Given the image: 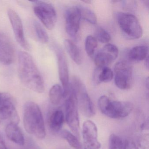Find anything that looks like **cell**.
Returning <instances> with one entry per match:
<instances>
[{
	"mask_svg": "<svg viewBox=\"0 0 149 149\" xmlns=\"http://www.w3.org/2000/svg\"><path fill=\"white\" fill-rule=\"evenodd\" d=\"M18 58V73L22 83L35 92L42 93L45 90L44 80L31 56L20 51Z\"/></svg>",
	"mask_w": 149,
	"mask_h": 149,
	"instance_id": "cell-1",
	"label": "cell"
},
{
	"mask_svg": "<svg viewBox=\"0 0 149 149\" xmlns=\"http://www.w3.org/2000/svg\"><path fill=\"white\" fill-rule=\"evenodd\" d=\"M23 123L27 132L37 138L42 139L46 136L43 116L38 104L28 102L24 106Z\"/></svg>",
	"mask_w": 149,
	"mask_h": 149,
	"instance_id": "cell-2",
	"label": "cell"
},
{
	"mask_svg": "<svg viewBox=\"0 0 149 149\" xmlns=\"http://www.w3.org/2000/svg\"><path fill=\"white\" fill-rule=\"evenodd\" d=\"M98 105L103 114L113 118L125 117L130 115L133 109L132 104L129 102L111 101L105 95L99 97Z\"/></svg>",
	"mask_w": 149,
	"mask_h": 149,
	"instance_id": "cell-3",
	"label": "cell"
},
{
	"mask_svg": "<svg viewBox=\"0 0 149 149\" xmlns=\"http://www.w3.org/2000/svg\"><path fill=\"white\" fill-rule=\"evenodd\" d=\"M65 99V119L66 122L75 136L80 137V123L78 106L75 93L70 84L68 90L63 95Z\"/></svg>",
	"mask_w": 149,
	"mask_h": 149,
	"instance_id": "cell-4",
	"label": "cell"
},
{
	"mask_svg": "<svg viewBox=\"0 0 149 149\" xmlns=\"http://www.w3.org/2000/svg\"><path fill=\"white\" fill-rule=\"evenodd\" d=\"M71 85L75 93L78 108L81 113L87 117L93 116L95 114V108L83 83L75 76L72 78Z\"/></svg>",
	"mask_w": 149,
	"mask_h": 149,
	"instance_id": "cell-5",
	"label": "cell"
},
{
	"mask_svg": "<svg viewBox=\"0 0 149 149\" xmlns=\"http://www.w3.org/2000/svg\"><path fill=\"white\" fill-rule=\"evenodd\" d=\"M117 19L119 27L125 37L131 40L142 37L143 29L136 16L128 13H119L117 15Z\"/></svg>",
	"mask_w": 149,
	"mask_h": 149,
	"instance_id": "cell-6",
	"label": "cell"
},
{
	"mask_svg": "<svg viewBox=\"0 0 149 149\" xmlns=\"http://www.w3.org/2000/svg\"><path fill=\"white\" fill-rule=\"evenodd\" d=\"M36 17L49 30L54 28L57 22V14L54 7L44 1H32Z\"/></svg>",
	"mask_w": 149,
	"mask_h": 149,
	"instance_id": "cell-7",
	"label": "cell"
},
{
	"mask_svg": "<svg viewBox=\"0 0 149 149\" xmlns=\"http://www.w3.org/2000/svg\"><path fill=\"white\" fill-rule=\"evenodd\" d=\"M115 83L118 88L126 90L130 88L132 83V68L126 61H121L116 63L114 68Z\"/></svg>",
	"mask_w": 149,
	"mask_h": 149,
	"instance_id": "cell-8",
	"label": "cell"
},
{
	"mask_svg": "<svg viewBox=\"0 0 149 149\" xmlns=\"http://www.w3.org/2000/svg\"><path fill=\"white\" fill-rule=\"evenodd\" d=\"M0 118L9 119L11 122L18 124L19 117L16 109L15 102L12 95L0 92Z\"/></svg>",
	"mask_w": 149,
	"mask_h": 149,
	"instance_id": "cell-9",
	"label": "cell"
},
{
	"mask_svg": "<svg viewBox=\"0 0 149 149\" xmlns=\"http://www.w3.org/2000/svg\"><path fill=\"white\" fill-rule=\"evenodd\" d=\"M8 15L17 42L25 50H29L30 45L25 37L23 24L20 17L15 11L12 9H8Z\"/></svg>",
	"mask_w": 149,
	"mask_h": 149,
	"instance_id": "cell-10",
	"label": "cell"
},
{
	"mask_svg": "<svg viewBox=\"0 0 149 149\" xmlns=\"http://www.w3.org/2000/svg\"><path fill=\"white\" fill-rule=\"evenodd\" d=\"M84 149H100L101 143L97 139V130L95 123L91 120L84 122L82 129Z\"/></svg>",
	"mask_w": 149,
	"mask_h": 149,
	"instance_id": "cell-11",
	"label": "cell"
},
{
	"mask_svg": "<svg viewBox=\"0 0 149 149\" xmlns=\"http://www.w3.org/2000/svg\"><path fill=\"white\" fill-rule=\"evenodd\" d=\"M65 29L72 38H76L80 29L81 17L77 7L69 8L65 13Z\"/></svg>",
	"mask_w": 149,
	"mask_h": 149,
	"instance_id": "cell-12",
	"label": "cell"
},
{
	"mask_svg": "<svg viewBox=\"0 0 149 149\" xmlns=\"http://www.w3.org/2000/svg\"><path fill=\"white\" fill-rule=\"evenodd\" d=\"M118 54V49L116 46L108 43L96 55L95 64L99 68L108 67L117 59Z\"/></svg>",
	"mask_w": 149,
	"mask_h": 149,
	"instance_id": "cell-13",
	"label": "cell"
},
{
	"mask_svg": "<svg viewBox=\"0 0 149 149\" xmlns=\"http://www.w3.org/2000/svg\"><path fill=\"white\" fill-rule=\"evenodd\" d=\"M15 58V49L10 38L0 33V62L5 65L13 63Z\"/></svg>",
	"mask_w": 149,
	"mask_h": 149,
	"instance_id": "cell-14",
	"label": "cell"
},
{
	"mask_svg": "<svg viewBox=\"0 0 149 149\" xmlns=\"http://www.w3.org/2000/svg\"><path fill=\"white\" fill-rule=\"evenodd\" d=\"M58 62L59 78L63 86V93L68 91L70 86L69 78L68 67L65 54L61 49H56Z\"/></svg>",
	"mask_w": 149,
	"mask_h": 149,
	"instance_id": "cell-15",
	"label": "cell"
},
{
	"mask_svg": "<svg viewBox=\"0 0 149 149\" xmlns=\"http://www.w3.org/2000/svg\"><path fill=\"white\" fill-rule=\"evenodd\" d=\"M7 136L9 140L20 146H24L25 140L24 135L18 124L10 123L6 129Z\"/></svg>",
	"mask_w": 149,
	"mask_h": 149,
	"instance_id": "cell-16",
	"label": "cell"
},
{
	"mask_svg": "<svg viewBox=\"0 0 149 149\" xmlns=\"http://www.w3.org/2000/svg\"><path fill=\"white\" fill-rule=\"evenodd\" d=\"M64 113L60 109L51 111L48 118V123L50 130L54 132L60 131L64 123Z\"/></svg>",
	"mask_w": 149,
	"mask_h": 149,
	"instance_id": "cell-17",
	"label": "cell"
},
{
	"mask_svg": "<svg viewBox=\"0 0 149 149\" xmlns=\"http://www.w3.org/2000/svg\"><path fill=\"white\" fill-rule=\"evenodd\" d=\"M113 77L114 73L109 68L97 67L93 73V81L96 84L101 83H109L112 80Z\"/></svg>",
	"mask_w": 149,
	"mask_h": 149,
	"instance_id": "cell-18",
	"label": "cell"
},
{
	"mask_svg": "<svg viewBox=\"0 0 149 149\" xmlns=\"http://www.w3.org/2000/svg\"><path fill=\"white\" fill-rule=\"evenodd\" d=\"M64 47L70 58L77 65L82 63V58L80 49L76 45L70 40H65Z\"/></svg>",
	"mask_w": 149,
	"mask_h": 149,
	"instance_id": "cell-19",
	"label": "cell"
},
{
	"mask_svg": "<svg viewBox=\"0 0 149 149\" xmlns=\"http://www.w3.org/2000/svg\"><path fill=\"white\" fill-rule=\"evenodd\" d=\"M148 56V48L145 46H136L129 51L128 57L132 61L139 62Z\"/></svg>",
	"mask_w": 149,
	"mask_h": 149,
	"instance_id": "cell-20",
	"label": "cell"
},
{
	"mask_svg": "<svg viewBox=\"0 0 149 149\" xmlns=\"http://www.w3.org/2000/svg\"><path fill=\"white\" fill-rule=\"evenodd\" d=\"M63 96V89L61 85L56 84L52 86L49 92L50 102L54 105L60 103Z\"/></svg>",
	"mask_w": 149,
	"mask_h": 149,
	"instance_id": "cell-21",
	"label": "cell"
},
{
	"mask_svg": "<svg viewBox=\"0 0 149 149\" xmlns=\"http://www.w3.org/2000/svg\"><path fill=\"white\" fill-rule=\"evenodd\" d=\"M61 136L68 143L72 148L75 149H81V144L78 138L71 132L64 130L61 132Z\"/></svg>",
	"mask_w": 149,
	"mask_h": 149,
	"instance_id": "cell-22",
	"label": "cell"
},
{
	"mask_svg": "<svg viewBox=\"0 0 149 149\" xmlns=\"http://www.w3.org/2000/svg\"><path fill=\"white\" fill-rule=\"evenodd\" d=\"M33 26L35 33L38 40L42 43H46L48 42L49 36L47 31L43 27L36 21L33 22Z\"/></svg>",
	"mask_w": 149,
	"mask_h": 149,
	"instance_id": "cell-23",
	"label": "cell"
},
{
	"mask_svg": "<svg viewBox=\"0 0 149 149\" xmlns=\"http://www.w3.org/2000/svg\"><path fill=\"white\" fill-rule=\"evenodd\" d=\"M77 7L80 12L81 19L82 18L91 24H95L97 23L96 15L92 10L82 6H77Z\"/></svg>",
	"mask_w": 149,
	"mask_h": 149,
	"instance_id": "cell-24",
	"label": "cell"
},
{
	"mask_svg": "<svg viewBox=\"0 0 149 149\" xmlns=\"http://www.w3.org/2000/svg\"><path fill=\"white\" fill-rule=\"evenodd\" d=\"M97 46V42L95 37L88 36L85 39V49L87 54L92 57Z\"/></svg>",
	"mask_w": 149,
	"mask_h": 149,
	"instance_id": "cell-25",
	"label": "cell"
},
{
	"mask_svg": "<svg viewBox=\"0 0 149 149\" xmlns=\"http://www.w3.org/2000/svg\"><path fill=\"white\" fill-rule=\"evenodd\" d=\"M95 35V39L102 43H108L111 40V37L109 33L104 29L100 27L96 29Z\"/></svg>",
	"mask_w": 149,
	"mask_h": 149,
	"instance_id": "cell-26",
	"label": "cell"
},
{
	"mask_svg": "<svg viewBox=\"0 0 149 149\" xmlns=\"http://www.w3.org/2000/svg\"><path fill=\"white\" fill-rule=\"evenodd\" d=\"M109 149H123V141L118 135L111 134L109 139Z\"/></svg>",
	"mask_w": 149,
	"mask_h": 149,
	"instance_id": "cell-27",
	"label": "cell"
},
{
	"mask_svg": "<svg viewBox=\"0 0 149 149\" xmlns=\"http://www.w3.org/2000/svg\"><path fill=\"white\" fill-rule=\"evenodd\" d=\"M149 135L145 134L139 138L138 143L142 149H149Z\"/></svg>",
	"mask_w": 149,
	"mask_h": 149,
	"instance_id": "cell-28",
	"label": "cell"
},
{
	"mask_svg": "<svg viewBox=\"0 0 149 149\" xmlns=\"http://www.w3.org/2000/svg\"><path fill=\"white\" fill-rule=\"evenodd\" d=\"M123 149H139L134 142L129 139H126L123 141Z\"/></svg>",
	"mask_w": 149,
	"mask_h": 149,
	"instance_id": "cell-29",
	"label": "cell"
},
{
	"mask_svg": "<svg viewBox=\"0 0 149 149\" xmlns=\"http://www.w3.org/2000/svg\"><path fill=\"white\" fill-rule=\"evenodd\" d=\"M123 2V7L125 10H132L136 7V1H124Z\"/></svg>",
	"mask_w": 149,
	"mask_h": 149,
	"instance_id": "cell-30",
	"label": "cell"
},
{
	"mask_svg": "<svg viewBox=\"0 0 149 149\" xmlns=\"http://www.w3.org/2000/svg\"><path fill=\"white\" fill-rule=\"evenodd\" d=\"M0 149H8L3 137L0 135Z\"/></svg>",
	"mask_w": 149,
	"mask_h": 149,
	"instance_id": "cell-31",
	"label": "cell"
},
{
	"mask_svg": "<svg viewBox=\"0 0 149 149\" xmlns=\"http://www.w3.org/2000/svg\"><path fill=\"white\" fill-rule=\"evenodd\" d=\"M141 129L143 130H148V129H149V122H148V119H147L144 123L142 124L141 126Z\"/></svg>",
	"mask_w": 149,
	"mask_h": 149,
	"instance_id": "cell-32",
	"label": "cell"
},
{
	"mask_svg": "<svg viewBox=\"0 0 149 149\" xmlns=\"http://www.w3.org/2000/svg\"><path fill=\"white\" fill-rule=\"evenodd\" d=\"M145 65L146 68L148 69V68H149V58H148V56H147L145 60Z\"/></svg>",
	"mask_w": 149,
	"mask_h": 149,
	"instance_id": "cell-33",
	"label": "cell"
},
{
	"mask_svg": "<svg viewBox=\"0 0 149 149\" xmlns=\"http://www.w3.org/2000/svg\"><path fill=\"white\" fill-rule=\"evenodd\" d=\"M143 2H144L146 6L148 8V7H149V1H143Z\"/></svg>",
	"mask_w": 149,
	"mask_h": 149,
	"instance_id": "cell-34",
	"label": "cell"
},
{
	"mask_svg": "<svg viewBox=\"0 0 149 149\" xmlns=\"http://www.w3.org/2000/svg\"><path fill=\"white\" fill-rule=\"evenodd\" d=\"M0 123H1V122H0Z\"/></svg>",
	"mask_w": 149,
	"mask_h": 149,
	"instance_id": "cell-35",
	"label": "cell"
}]
</instances>
